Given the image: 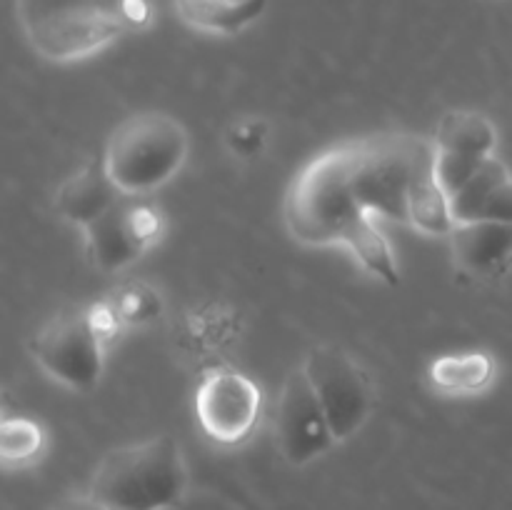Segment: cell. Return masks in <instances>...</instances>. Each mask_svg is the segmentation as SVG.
Returning a JSON list of instances; mask_svg holds the SVG:
<instances>
[{
    "instance_id": "6da1fadb",
    "label": "cell",
    "mask_w": 512,
    "mask_h": 510,
    "mask_svg": "<svg viewBox=\"0 0 512 510\" xmlns=\"http://www.w3.org/2000/svg\"><path fill=\"white\" fill-rule=\"evenodd\" d=\"M355 160L358 143L335 145L295 175L283 200V220L298 243H343L350 225L365 213L353 190Z\"/></svg>"
},
{
    "instance_id": "7a4b0ae2",
    "label": "cell",
    "mask_w": 512,
    "mask_h": 510,
    "mask_svg": "<svg viewBox=\"0 0 512 510\" xmlns=\"http://www.w3.org/2000/svg\"><path fill=\"white\" fill-rule=\"evenodd\" d=\"M183 450L170 435L123 445L95 468L88 495L113 510H168L185 495Z\"/></svg>"
},
{
    "instance_id": "3957f363",
    "label": "cell",
    "mask_w": 512,
    "mask_h": 510,
    "mask_svg": "<svg viewBox=\"0 0 512 510\" xmlns=\"http://www.w3.org/2000/svg\"><path fill=\"white\" fill-rule=\"evenodd\" d=\"M188 158V130L173 115L145 110L110 135L103 165L123 195H143L168 183Z\"/></svg>"
},
{
    "instance_id": "277c9868",
    "label": "cell",
    "mask_w": 512,
    "mask_h": 510,
    "mask_svg": "<svg viewBox=\"0 0 512 510\" xmlns=\"http://www.w3.org/2000/svg\"><path fill=\"white\" fill-rule=\"evenodd\" d=\"M435 145L415 135H375L358 140L353 190L360 208L370 215L408 223V195L420 165Z\"/></svg>"
},
{
    "instance_id": "5b68a950",
    "label": "cell",
    "mask_w": 512,
    "mask_h": 510,
    "mask_svg": "<svg viewBox=\"0 0 512 510\" xmlns=\"http://www.w3.org/2000/svg\"><path fill=\"white\" fill-rule=\"evenodd\" d=\"M105 343L90 323L88 308L55 313L30 340L35 363L53 380L73 390H90L103 375Z\"/></svg>"
},
{
    "instance_id": "8992f818",
    "label": "cell",
    "mask_w": 512,
    "mask_h": 510,
    "mask_svg": "<svg viewBox=\"0 0 512 510\" xmlns=\"http://www.w3.org/2000/svg\"><path fill=\"white\" fill-rule=\"evenodd\" d=\"M303 370L323 405L335 440H348L358 433L373 410V388L365 370L335 345L308 350Z\"/></svg>"
},
{
    "instance_id": "52a82bcc",
    "label": "cell",
    "mask_w": 512,
    "mask_h": 510,
    "mask_svg": "<svg viewBox=\"0 0 512 510\" xmlns=\"http://www.w3.org/2000/svg\"><path fill=\"white\" fill-rule=\"evenodd\" d=\"M260 408L263 395L255 380L228 365L205 370L195 390V418L218 445L243 443L258 425Z\"/></svg>"
},
{
    "instance_id": "ba28073f",
    "label": "cell",
    "mask_w": 512,
    "mask_h": 510,
    "mask_svg": "<svg viewBox=\"0 0 512 510\" xmlns=\"http://www.w3.org/2000/svg\"><path fill=\"white\" fill-rule=\"evenodd\" d=\"M160 233H163L160 210L148 200H133V195L120 198L108 213L83 228L90 263L103 273H118L143 258Z\"/></svg>"
},
{
    "instance_id": "9c48e42d",
    "label": "cell",
    "mask_w": 512,
    "mask_h": 510,
    "mask_svg": "<svg viewBox=\"0 0 512 510\" xmlns=\"http://www.w3.org/2000/svg\"><path fill=\"white\" fill-rule=\"evenodd\" d=\"M125 28L128 25L123 15L105 5L60 10V13H50L23 25L35 53L48 60H58V63L88 58L108 48L125 33Z\"/></svg>"
},
{
    "instance_id": "30bf717a",
    "label": "cell",
    "mask_w": 512,
    "mask_h": 510,
    "mask_svg": "<svg viewBox=\"0 0 512 510\" xmlns=\"http://www.w3.org/2000/svg\"><path fill=\"white\" fill-rule=\"evenodd\" d=\"M275 443L290 465H308L338 440L303 365L290 370L275 410Z\"/></svg>"
},
{
    "instance_id": "8fae6325",
    "label": "cell",
    "mask_w": 512,
    "mask_h": 510,
    "mask_svg": "<svg viewBox=\"0 0 512 510\" xmlns=\"http://www.w3.org/2000/svg\"><path fill=\"white\" fill-rule=\"evenodd\" d=\"M450 250L458 268L473 275H500L512 263V225L498 220L455 223Z\"/></svg>"
},
{
    "instance_id": "7c38bea8",
    "label": "cell",
    "mask_w": 512,
    "mask_h": 510,
    "mask_svg": "<svg viewBox=\"0 0 512 510\" xmlns=\"http://www.w3.org/2000/svg\"><path fill=\"white\" fill-rule=\"evenodd\" d=\"M120 198H123V193L110 180L108 170L100 160V163L83 165L60 185L58 195H55V210L68 223L88 228L93 220L108 213Z\"/></svg>"
},
{
    "instance_id": "4fadbf2b",
    "label": "cell",
    "mask_w": 512,
    "mask_h": 510,
    "mask_svg": "<svg viewBox=\"0 0 512 510\" xmlns=\"http://www.w3.org/2000/svg\"><path fill=\"white\" fill-rule=\"evenodd\" d=\"M268 8V0H175L180 18L195 30L235 35L253 25Z\"/></svg>"
},
{
    "instance_id": "5bb4252c",
    "label": "cell",
    "mask_w": 512,
    "mask_h": 510,
    "mask_svg": "<svg viewBox=\"0 0 512 510\" xmlns=\"http://www.w3.org/2000/svg\"><path fill=\"white\" fill-rule=\"evenodd\" d=\"M435 153L415 173L408 195V223L428 235H450L455 228L450 195L435 180Z\"/></svg>"
},
{
    "instance_id": "9a60e30c",
    "label": "cell",
    "mask_w": 512,
    "mask_h": 510,
    "mask_svg": "<svg viewBox=\"0 0 512 510\" xmlns=\"http://www.w3.org/2000/svg\"><path fill=\"white\" fill-rule=\"evenodd\" d=\"M428 378L435 390L448 395L483 393L495 378V360L483 350L445 353L430 363Z\"/></svg>"
},
{
    "instance_id": "2e32d148",
    "label": "cell",
    "mask_w": 512,
    "mask_h": 510,
    "mask_svg": "<svg viewBox=\"0 0 512 510\" xmlns=\"http://www.w3.org/2000/svg\"><path fill=\"white\" fill-rule=\"evenodd\" d=\"M495 145H498V130L490 123V118L475 113V110H450L435 128V148L438 150L490 158Z\"/></svg>"
},
{
    "instance_id": "e0dca14e",
    "label": "cell",
    "mask_w": 512,
    "mask_h": 510,
    "mask_svg": "<svg viewBox=\"0 0 512 510\" xmlns=\"http://www.w3.org/2000/svg\"><path fill=\"white\" fill-rule=\"evenodd\" d=\"M345 248H350V253L358 258V263L368 270L370 275H375L378 280L388 285L400 283V270L398 260H395L393 248H390L388 238L383 235V230L375 225L373 215L363 213L353 225L348 228L343 238Z\"/></svg>"
},
{
    "instance_id": "ac0fdd59",
    "label": "cell",
    "mask_w": 512,
    "mask_h": 510,
    "mask_svg": "<svg viewBox=\"0 0 512 510\" xmlns=\"http://www.w3.org/2000/svg\"><path fill=\"white\" fill-rule=\"evenodd\" d=\"M505 178H510L508 168H505L495 155L485 158V163L480 165L478 173H475L458 193L450 195V208H453L455 223L478 220L485 203H488V198L493 195V190L498 188Z\"/></svg>"
},
{
    "instance_id": "d6986e66",
    "label": "cell",
    "mask_w": 512,
    "mask_h": 510,
    "mask_svg": "<svg viewBox=\"0 0 512 510\" xmlns=\"http://www.w3.org/2000/svg\"><path fill=\"white\" fill-rule=\"evenodd\" d=\"M45 435L35 420L25 415H8L0 425V453L8 465H25L43 453Z\"/></svg>"
},
{
    "instance_id": "ffe728a7",
    "label": "cell",
    "mask_w": 512,
    "mask_h": 510,
    "mask_svg": "<svg viewBox=\"0 0 512 510\" xmlns=\"http://www.w3.org/2000/svg\"><path fill=\"white\" fill-rule=\"evenodd\" d=\"M115 313L123 320V325H145L153 323L163 313V300L150 285L128 283L110 295Z\"/></svg>"
},
{
    "instance_id": "44dd1931",
    "label": "cell",
    "mask_w": 512,
    "mask_h": 510,
    "mask_svg": "<svg viewBox=\"0 0 512 510\" xmlns=\"http://www.w3.org/2000/svg\"><path fill=\"white\" fill-rule=\"evenodd\" d=\"M483 163L485 158H478V155L450 153V150L435 148V180H438L440 188H443L445 193L453 195L478 173Z\"/></svg>"
},
{
    "instance_id": "7402d4cb",
    "label": "cell",
    "mask_w": 512,
    "mask_h": 510,
    "mask_svg": "<svg viewBox=\"0 0 512 510\" xmlns=\"http://www.w3.org/2000/svg\"><path fill=\"white\" fill-rule=\"evenodd\" d=\"M225 143L238 158H258L268 143V123L263 118H240L225 135Z\"/></svg>"
},
{
    "instance_id": "603a6c76",
    "label": "cell",
    "mask_w": 512,
    "mask_h": 510,
    "mask_svg": "<svg viewBox=\"0 0 512 510\" xmlns=\"http://www.w3.org/2000/svg\"><path fill=\"white\" fill-rule=\"evenodd\" d=\"M90 5H103V0H18V13L20 23L28 25L50 13H60V10L70 8H90Z\"/></svg>"
},
{
    "instance_id": "cb8c5ba5",
    "label": "cell",
    "mask_w": 512,
    "mask_h": 510,
    "mask_svg": "<svg viewBox=\"0 0 512 510\" xmlns=\"http://www.w3.org/2000/svg\"><path fill=\"white\" fill-rule=\"evenodd\" d=\"M478 220H498V223L512 225V175L493 190Z\"/></svg>"
},
{
    "instance_id": "d4e9b609",
    "label": "cell",
    "mask_w": 512,
    "mask_h": 510,
    "mask_svg": "<svg viewBox=\"0 0 512 510\" xmlns=\"http://www.w3.org/2000/svg\"><path fill=\"white\" fill-rule=\"evenodd\" d=\"M118 13L123 15L125 25H145L150 18V8L145 0H120Z\"/></svg>"
},
{
    "instance_id": "484cf974",
    "label": "cell",
    "mask_w": 512,
    "mask_h": 510,
    "mask_svg": "<svg viewBox=\"0 0 512 510\" xmlns=\"http://www.w3.org/2000/svg\"><path fill=\"white\" fill-rule=\"evenodd\" d=\"M50 510H113L108 505H103L100 500H95L93 495H73V498H65L60 503H55Z\"/></svg>"
}]
</instances>
